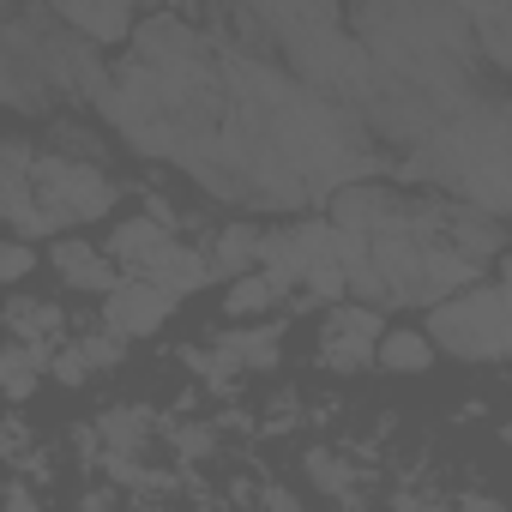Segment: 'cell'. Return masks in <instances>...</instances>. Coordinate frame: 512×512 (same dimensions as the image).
Instances as JSON below:
<instances>
[{
	"instance_id": "2e32d148",
	"label": "cell",
	"mask_w": 512,
	"mask_h": 512,
	"mask_svg": "<svg viewBox=\"0 0 512 512\" xmlns=\"http://www.w3.org/2000/svg\"><path fill=\"white\" fill-rule=\"evenodd\" d=\"M272 302H278V290H272V284H266L260 272H247V278H235V284L223 290V314H229V320H247V314H266Z\"/></svg>"
},
{
	"instance_id": "3957f363",
	"label": "cell",
	"mask_w": 512,
	"mask_h": 512,
	"mask_svg": "<svg viewBox=\"0 0 512 512\" xmlns=\"http://www.w3.org/2000/svg\"><path fill=\"white\" fill-rule=\"evenodd\" d=\"M380 332H386V326H380V314H374V308L344 302V308H332V320H326V332H320V362H326V368H338V374L368 368V362H374Z\"/></svg>"
},
{
	"instance_id": "ba28073f",
	"label": "cell",
	"mask_w": 512,
	"mask_h": 512,
	"mask_svg": "<svg viewBox=\"0 0 512 512\" xmlns=\"http://www.w3.org/2000/svg\"><path fill=\"white\" fill-rule=\"evenodd\" d=\"M121 338H109V332H91V338H79V344H67V350H55L49 356V368H55V380H67V386H85L97 368H115L121 362Z\"/></svg>"
},
{
	"instance_id": "52a82bcc",
	"label": "cell",
	"mask_w": 512,
	"mask_h": 512,
	"mask_svg": "<svg viewBox=\"0 0 512 512\" xmlns=\"http://www.w3.org/2000/svg\"><path fill=\"white\" fill-rule=\"evenodd\" d=\"M145 284L157 290V296H169V302H181V296H193V290H205L211 284V272H205V253L199 247H187V241H175L163 260L145 272Z\"/></svg>"
},
{
	"instance_id": "ffe728a7",
	"label": "cell",
	"mask_w": 512,
	"mask_h": 512,
	"mask_svg": "<svg viewBox=\"0 0 512 512\" xmlns=\"http://www.w3.org/2000/svg\"><path fill=\"white\" fill-rule=\"evenodd\" d=\"M7 512H37V500H31V488L19 482V488H7Z\"/></svg>"
},
{
	"instance_id": "6da1fadb",
	"label": "cell",
	"mask_w": 512,
	"mask_h": 512,
	"mask_svg": "<svg viewBox=\"0 0 512 512\" xmlns=\"http://www.w3.org/2000/svg\"><path fill=\"white\" fill-rule=\"evenodd\" d=\"M115 205V181L97 163L31 151L25 139H0V223L19 235H55L91 223Z\"/></svg>"
},
{
	"instance_id": "7a4b0ae2",
	"label": "cell",
	"mask_w": 512,
	"mask_h": 512,
	"mask_svg": "<svg viewBox=\"0 0 512 512\" xmlns=\"http://www.w3.org/2000/svg\"><path fill=\"white\" fill-rule=\"evenodd\" d=\"M434 350L464 356V362H500L512 344V320H506V284H470L452 302H434V320L422 332Z\"/></svg>"
},
{
	"instance_id": "5b68a950",
	"label": "cell",
	"mask_w": 512,
	"mask_h": 512,
	"mask_svg": "<svg viewBox=\"0 0 512 512\" xmlns=\"http://www.w3.org/2000/svg\"><path fill=\"white\" fill-rule=\"evenodd\" d=\"M175 247V229L163 223V217H127V223H115V235H109V253L121 266H133V272H151L163 253Z\"/></svg>"
},
{
	"instance_id": "9c48e42d",
	"label": "cell",
	"mask_w": 512,
	"mask_h": 512,
	"mask_svg": "<svg viewBox=\"0 0 512 512\" xmlns=\"http://www.w3.org/2000/svg\"><path fill=\"white\" fill-rule=\"evenodd\" d=\"M55 272L73 284V290H115V266H109V253H97L91 241H55Z\"/></svg>"
},
{
	"instance_id": "8992f818",
	"label": "cell",
	"mask_w": 512,
	"mask_h": 512,
	"mask_svg": "<svg viewBox=\"0 0 512 512\" xmlns=\"http://www.w3.org/2000/svg\"><path fill=\"white\" fill-rule=\"evenodd\" d=\"M253 266H260V229L253 223H223L217 235H211V247H205V272L211 278H247Z\"/></svg>"
},
{
	"instance_id": "5bb4252c",
	"label": "cell",
	"mask_w": 512,
	"mask_h": 512,
	"mask_svg": "<svg viewBox=\"0 0 512 512\" xmlns=\"http://www.w3.org/2000/svg\"><path fill=\"white\" fill-rule=\"evenodd\" d=\"M464 25H470V37H482L494 67L512 61V7H464Z\"/></svg>"
},
{
	"instance_id": "ac0fdd59",
	"label": "cell",
	"mask_w": 512,
	"mask_h": 512,
	"mask_svg": "<svg viewBox=\"0 0 512 512\" xmlns=\"http://www.w3.org/2000/svg\"><path fill=\"white\" fill-rule=\"evenodd\" d=\"M31 272V247L25 241H0V284H13Z\"/></svg>"
},
{
	"instance_id": "4fadbf2b",
	"label": "cell",
	"mask_w": 512,
	"mask_h": 512,
	"mask_svg": "<svg viewBox=\"0 0 512 512\" xmlns=\"http://www.w3.org/2000/svg\"><path fill=\"white\" fill-rule=\"evenodd\" d=\"M374 362H380V368H392V374H422V368L434 362V344H428L422 332L398 326V332H380V344H374Z\"/></svg>"
},
{
	"instance_id": "8fae6325",
	"label": "cell",
	"mask_w": 512,
	"mask_h": 512,
	"mask_svg": "<svg viewBox=\"0 0 512 512\" xmlns=\"http://www.w3.org/2000/svg\"><path fill=\"white\" fill-rule=\"evenodd\" d=\"M7 332H13L25 350H55V338H61V308L43 302V296H13V302H7Z\"/></svg>"
},
{
	"instance_id": "7c38bea8",
	"label": "cell",
	"mask_w": 512,
	"mask_h": 512,
	"mask_svg": "<svg viewBox=\"0 0 512 512\" xmlns=\"http://www.w3.org/2000/svg\"><path fill=\"white\" fill-rule=\"evenodd\" d=\"M55 25L73 31L79 43H85V37H91V43H121V37L133 31V13H127V7H85V0H79V7H61V13H55Z\"/></svg>"
},
{
	"instance_id": "d6986e66",
	"label": "cell",
	"mask_w": 512,
	"mask_h": 512,
	"mask_svg": "<svg viewBox=\"0 0 512 512\" xmlns=\"http://www.w3.org/2000/svg\"><path fill=\"white\" fill-rule=\"evenodd\" d=\"M175 446H181V458H205L211 452V428H181Z\"/></svg>"
},
{
	"instance_id": "9a60e30c",
	"label": "cell",
	"mask_w": 512,
	"mask_h": 512,
	"mask_svg": "<svg viewBox=\"0 0 512 512\" xmlns=\"http://www.w3.org/2000/svg\"><path fill=\"white\" fill-rule=\"evenodd\" d=\"M145 428H151V410H139V404H133V410H109V416L97 422V434H103V446H109L115 458H121V452H139V446H145Z\"/></svg>"
},
{
	"instance_id": "e0dca14e",
	"label": "cell",
	"mask_w": 512,
	"mask_h": 512,
	"mask_svg": "<svg viewBox=\"0 0 512 512\" xmlns=\"http://www.w3.org/2000/svg\"><path fill=\"white\" fill-rule=\"evenodd\" d=\"M308 476H314L326 494H338V500H350V494H356V470H350L338 452H308Z\"/></svg>"
},
{
	"instance_id": "277c9868",
	"label": "cell",
	"mask_w": 512,
	"mask_h": 512,
	"mask_svg": "<svg viewBox=\"0 0 512 512\" xmlns=\"http://www.w3.org/2000/svg\"><path fill=\"white\" fill-rule=\"evenodd\" d=\"M169 308H175V302L157 296L145 278H127V284H115V290L103 296V332L121 338V344H127V338H151V332L169 320Z\"/></svg>"
},
{
	"instance_id": "30bf717a",
	"label": "cell",
	"mask_w": 512,
	"mask_h": 512,
	"mask_svg": "<svg viewBox=\"0 0 512 512\" xmlns=\"http://www.w3.org/2000/svg\"><path fill=\"white\" fill-rule=\"evenodd\" d=\"M278 362V326H247V332H229L211 356L217 374H241V368H272Z\"/></svg>"
}]
</instances>
